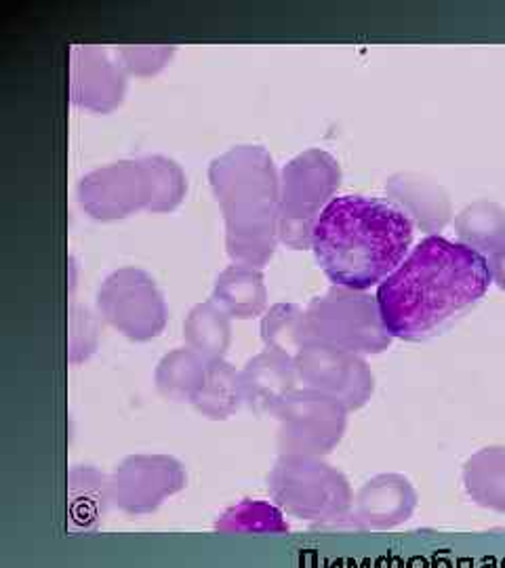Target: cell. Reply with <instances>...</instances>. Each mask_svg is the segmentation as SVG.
Segmentation results:
<instances>
[{
    "label": "cell",
    "instance_id": "12",
    "mask_svg": "<svg viewBox=\"0 0 505 568\" xmlns=\"http://www.w3.org/2000/svg\"><path fill=\"white\" fill-rule=\"evenodd\" d=\"M420 495L403 474H380L364 483L354 497L358 527L368 530H392L413 518Z\"/></svg>",
    "mask_w": 505,
    "mask_h": 568
},
{
    "label": "cell",
    "instance_id": "23",
    "mask_svg": "<svg viewBox=\"0 0 505 568\" xmlns=\"http://www.w3.org/2000/svg\"><path fill=\"white\" fill-rule=\"evenodd\" d=\"M220 532H244V535H283L289 532L284 511L265 501H241L234 508L225 509L215 523Z\"/></svg>",
    "mask_w": 505,
    "mask_h": 568
},
{
    "label": "cell",
    "instance_id": "11",
    "mask_svg": "<svg viewBox=\"0 0 505 568\" xmlns=\"http://www.w3.org/2000/svg\"><path fill=\"white\" fill-rule=\"evenodd\" d=\"M185 485V469L175 457L131 455L110 478V501L127 516H145L182 493Z\"/></svg>",
    "mask_w": 505,
    "mask_h": 568
},
{
    "label": "cell",
    "instance_id": "7",
    "mask_svg": "<svg viewBox=\"0 0 505 568\" xmlns=\"http://www.w3.org/2000/svg\"><path fill=\"white\" fill-rule=\"evenodd\" d=\"M310 344H324L352 354H382L390 344L377 300L364 291L331 286L305 310Z\"/></svg>",
    "mask_w": 505,
    "mask_h": 568
},
{
    "label": "cell",
    "instance_id": "2",
    "mask_svg": "<svg viewBox=\"0 0 505 568\" xmlns=\"http://www.w3.org/2000/svg\"><path fill=\"white\" fill-rule=\"evenodd\" d=\"M413 220L398 204L340 196L326 204L312 248L335 286L366 291L384 283L411 253Z\"/></svg>",
    "mask_w": 505,
    "mask_h": 568
},
{
    "label": "cell",
    "instance_id": "26",
    "mask_svg": "<svg viewBox=\"0 0 505 568\" xmlns=\"http://www.w3.org/2000/svg\"><path fill=\"white\" fill-rule=\"evenodd\" d=\"M488 270H491V278L497 284L502 291H505V246L499 251H495L491 257H486Z\"/></svg>",
    "mask_w": 505,
    "mask_h": 568
},
{
    "label": "cell",
    "instance_id": "4",
    "mask_svg": "<svg viewBox=\"0 0 505 568\" xmlns=\"http://www.w3.org/2000/svg\"><path fill=\"white\" fill-rule=\"evenodd\" d=\"M185 190L180 164L164 156H143L87 173L77 194L87 215L114 222L142 209L152 213L173 211L182 203Z\"/></svg>",
    "mask_w": 505,
    "mask_h": 568
},
{
    "label": "cell",
    "instance_id": "8",
    "mask_svg": "<svg viewBox=\"0 0 505 568\" xmlns=\"http://www.w3.org/2000/svg\"><path fill=\"white\" fill-rule=\"evenodd\" d=\"M272 415L279 422L281 455H329L342 443L347 426V408L310 387L295 389Z\"/></svg>",
    "mask_w": 505,
    "mask_h": 568
},
{
    "label": "cell",
    "instance_id": "19",
    "mask_svg": "<svg viewBox=\"0 0 505 568\" xmlns=\"http://www.w3.org/2000/svg\"><path fill=\"white\" fill-rule=\"evenodd\" d=\"M183 339L206 363L222 361L232 339L230 316L213 300L194 305L183 323Z\"/></svg>",
    "mask_w": 505,
    "mask_h": 568
},
{
    "label": "cell",
    "instance_id": "24",
    "mask_svg": "<svg viewBox=\"0 0 505 568\" xmlns=\"http://www.w3.org/2000/svg\"><path fill=\"white\" fill-rule=\"evenodd\" d=\"M68 493L74 516H79L84 506V520L100 518L105 501H110V478L93 467H77L68 476Z\"/></svg>",
    "mask_w": 505,
    "mask_h": 568
},
{
    "label": "cell",
    "instance_id": "21",
    "mask_svg": "<svg viewBox=\"0 0 505 568\" xmlns=\"http://www.w3.org/2000/svg\"><path fill=\"white\" fill-rule=\"evenodd\" d=\"M206 361L190 347H178L162 356L156 366L154 382L162 398L175 403H192L194 394L199 392L206 373Z\"/></svg>",
    "mask_w": 505,
    "mask_h": 568
},
{
    "label": "cell",
    "instance_id": "3",
    "mask_svg": "<svg viewBox=\"0 0 505 568\" xmlns=\"http://www.w3.org/2000/svg\"><path fill=\"white\" fill-rule=\"evenodd\" d=\"M209 182L222 206L225 248L236 264H267L279 243L281 180L262 145H236L209 166Z\"/></svg>",
    "mask_w": 505,
    "mask_h": 568
},
{
    "label": "cell",
    "instance_id": "5",
    "mask_svg": "<svg viewBox=\"0 0 505 568\" xmlns=\"http://www.w3.org/2000/svg\"><path fill=\"white\" fill-rule=\"evenodd\" d=\"M267 490L274 506L305 523L333 525L354 511L347 478L321 457L281 455L267 474Z\"/></svg>",
    "mask_w": 505,
    "mask_h": 568
},
{
    "label": "cell",
    "instance_id": "22",
    "mask_svg": "<svg viewBox=\"0 0 505 568\" xmlns=\"http://www.w3.org/2000/svg\"><path fill=\"white\" fill-rule=\"evenodd\" d=\"M263 344L295 358L310 344L305 310L295 304H276L267 310L262 323Z\"/></svg>",
    "mask_w": 505,
    "mask_h": 568
},
{
    "label": "cell",
    "instance_id": "14",
    "mask_svg": "<svg viewBox=\"0 0 505 568\" xmlns=\"http://www.w3.org/2000/svg\"><path fill=\"white\" fill-rule=\"evenodd\" d=\"M295 361L276 349L253 356L241 371L244 405L257 415H272L286 396L295 392Z\"/></svg>",
    "mask_w": 505,
    "mask_h": 568
},
{
    "label": "cell",
    "instance_id": "20",
    "mask_svg": "<svg viewBox=\"0 0 505 568\" xmlns=\"http://www.w3.org/2000/svg\"><path fill=\"white\" fill-rule=\"evenodd\" d=\"M455 232L459 243L491 257L505 246V209L486 199L467 204L455 217Z\"/></svg>",
    "mask_w": 505,
    "mask_h": 568
},
{
    "label": "cell",
    "instance_id": "9",
    "mask_svg": "<svg viewBox=\"0 0 505 568\" xmlns=\"http://www.w3.org/2000/svg\"><path fill=\"white\" fill-rule=\"evenodd\" d=\"M98 305L105 323L131 342H150L166 325V304L154 278L140 267H122L100 286Z\"/></svg>",
    "mask_w": 505,
    "mask_h": 568
},
{
    "label": "cell",
    "instance_id": "10",
    "mask_svg": "<svg viewBox=\"0 0 505 568\" xmlns=\"http://www.w3.org/2000/svg\"><path fill=\"white\" fill-rule=\"evenodd\" d=\"M293 361L303 386L331 396L347 410L363 408L375 392L373 371L358 354L331 345L307 344Z\"/></svg>",
    "mask_w": 505,
    "mask_h": 568
},
{
    "label": "cell",
    "instance_id": "6",
    "mask_svg": "<svg viewBox=\"0 0 505 568\" xmlns=\"http://www.w3.org/2000/svg\"><path fill=\"white\" fill-rule=\"evenodd\" d=\"M342 183V166L324 150H305L289 164L281 178L279 239L289 248H310L314 227Z\"/></svg>",
    "mask_w": 505,
    "mask_h": 568
},
{
    "label": "cell",
    "instance_id": "17",
    "mask_svg": "<svg viewBox=\"0 0 505 568\" xmlns=\"http://www.w3.org/2000/svg\"><path fill=\"white\" fill-rule=\"evenodd\" d=\"M464 488L481 506L505 514V447H486L465 462Z\"/></svg>",
    "mask_w": 505,
    "mask_h": 568
},
{
    "label": "cell",
    "instance_id": "18",
    "mask_svg": "<svg viewBox=\"0 0 505 568\" xmlns=\"http://www.w3.org/2000/svg\"><path fill=\"white\" fill-rule=\"evenodd\" d=\"M243 403L241 373L223 358L211 361L206 365L202 386L192 398V406L201 413L202 417L223 422L232 417Z\"/></svg>",
    "mask_w": 505,
    "mask_h": 568
},
{
    "label": "cell",
    "instance_id": "16",
    "mask_svg": "<svg viewBox=\"0 0 505 568\" xmlns=\"http://www.w3.org/2000/svg\"><path fill=\"white\" fill-rule=\"evenodd\" d=\"M230 318H255L262 316L267 305V288L260 267L234 264L225 267L215 281L213 297Z\"/></svg>",
    "mask_w": 505,
    "mask_h": 568
},
{
    "label": "cell",
    "instance_id": "13",
    "mask_svg": "<svg viewBox=\"0 0 505 568\" xmlns=\"http://www.w3.org/2000/svg\"><path fill=\"white\" fill-rule=\"evenodd\" d=\"M72 102L93 112H112L124 95V70L98 47H81L72 55Z\"/></svg>",
    "mask_w": 505,
    "mask_h": 568
},
{
    "label": "cell",
    "instance_id": "25",
    "mask_svg": "<svg viewBox=\"0 0 505 568\" xmlns=\"http://www.w3.org/2000/svg\"><path fill=\"white\" fill-rule=\"evenodd\" d=\"M173 49L166 47H122L119 51L122 70L131 74H154L171 60Z\"/></svg>",
    "mask_w": 505,
    "mask_h": 568
},
{
    "label": "cell",
    "instance_id": "1",
    "mask_svg": "<svg viewBox=\"0 0 505 568\" xmlns=\"http://www.w3.org/2000/svg\"><path fill=\"white\" fill-rule=\"evenodd\" d=\"M491 283L485 255L436 234L406 255L375 300L392 337L424 342L478 304Z\"/></svg>",
    "mask_w": 505,
    "mask_h": 568
},
{
    "label": "cell",
    "instance_id": "15",
    "mask_svg": "<svg viewBox=\"0 0 505 568\" xmlns=\"http://www.w3.org/2000/svg\"><path fill=\"white\" fill-rule=\"evenodd\" d=\"M385 192L427 236H436L453 217L445 187L427 175L396 173L385 182Z\"/></svg>",
    "mask_w": 505,
    "mask_h": 568
}]
</instances>
